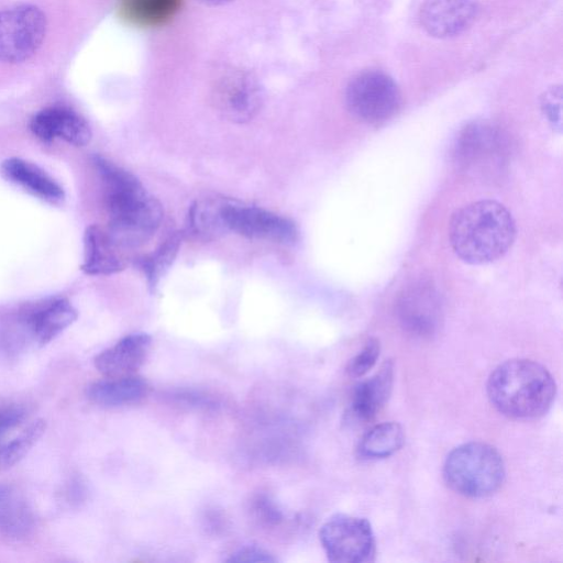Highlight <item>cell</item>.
<instances>
[{
  "label": "cell",
  "mask_w": 563,
  "mask_h": 563,
  "mask_svg": "<svg viewBox=\"0 0 563 563\" xmlns=\"http://www.w3.org/2000/svg\"><path fill=\"white\" fill-rule=\"evenodd\" d=\"M92 163L102 184L108 232L126 252L140 247L159 228L161 203L133 174L115 163L100 155H95Z\"/></svg>",
  "instance_id": "cell-1"
},
{
  "label": "cell",
  "mask_w": 563,
  "mask_h": 563,
  "mask_svg": "<svg viewBox=\"0 0 563 563\" xmlns=\"http://www.w3.org/2000/svg\"><path fill=\"white\" fill-rule=\"evenodd\" d=\"M454 253L465 263L483 265L503 257L516 238V223L509 210L486 199L456 210L449 227Z\"/></svg>",
  "instance_id": "cell-2"
},
{
  "label": "cell",
  "mask_w": 563,
  "mask_h": 563,
  "mask_svg": "<svg viewBox=\"0 0 563 563\" xmlns=\"http://www.w3.org/2000/svg\"><path fill=\"white\" fill-rule=\"evenodd\" d=\"M490 404L504 416L516 420H532L551 408L556 384L540 363L512 358L499 364L487 380Z\"/></svg>",
  "instance_id": "cell-3"
},
{
  "label": "cell",
  "mask_w": 563,
  "mask_h": 563,
  "mask_svg": "<svg viewBox=\"0 0 563 563\" xmlns=\"http://www.w3.org/2000/svg\"><path fill=\"white\" fill-rule=\"evenodd\" d=\"M67 325V311L55 297L0 308V357L43 347Z\"/></svg>",
  "instance_id": "cell-4"
},
{
  "label": "cell",
  "mask_w": 563,
  "mask_h": 563,
  "mask_svg": "<svg viewBox=\"0 0 563 563\" xmlns=\"http://www.w3.org/2000/svg\"><path fill=\"white\" fill-rule=\"evenodd\" d=\"M506 475L500 453L484 442L454 448L443 465V477L455 493L471 498L487 497L499 489Z\"/></svg>",
  "instance_id": "cell-5"
},
{
  "label": "cell",
  "mask_w": 563,
  "mask_h": 563,
  "mask_svg": "<svg viewBox=\"0 0 563 563\" xmlns=\"http://www.w3.org/2000/svg\"><path fill=\"white\" fill-rule=\"evenodd\" d=\"M510 154L506 132L489 121H474L457 134L453 146L454 164L465 174L489 178L506 166Z\"/></svg>",
  "instance_id": "cell-6"
},
{
  "label": "cell",
  "mask_w": 563,
  "mask_h": 563,
  "mask_svg": "<svg viewBox=\"0 0 563 563\" xmlns=\"http://www.w3.org/2000/svg\"><path fill=\"white\" fill-rule=\"evenodd\" d=\"M400 103L398 86L382 71L361 73L350 80L345 89L347 110L365 123L385 122L396 114Z\"/></svg>",
  "instance_id": "cell-7"
},
{
  "label": "cell",
  "mask_w": 563,
  "mask_h": 563,
  "mask_svg": "<svg viewBox=\"0 0 563 563\" xmlns=\"http://www.w3.org/2000/svg\"><path fill=\"white\" fill-rule=\"evenodd\" d=\"M319 539L330 562L369 563L375 561L376 542L369 521L339 514L320 528Z\"/></svg>",
  "instance_id": "cell-8"
},
{
  "label": "cell",
  "mask_w": 563,
  "mask_h": 563,
  "mask_svg": "<svg viewBox=\"0 0 563 563\" xmlns=\"http://www.w3.org/2000/svg\"><path fill=\"white\" fill-rule=\"evenodd\" d=\"M47 23L44 12L32 4L0 10V62L16 64L41 47Z\"/></svg>",
  "instance_id": "cell-9"
},
{
  "label": "cell",
  "mask_w": 563,
  "mask_h": 563,
  "mask_svg": "<svg viewBox=\"0 0 563 563\" xmlns=\"http://www.w3.org/2000/svg\"><path fill=\"white\" fill-rule=\"evenodd\" d=\"M212 99L216 108L225 119L244 123L258 113L263 92L252 73L241 68H228L216 79Z\"/></svg>",
  "instance_id": "cell-10"
},
{
  "label": "cell",
  "mask_w": 563,
  "mask_h": 563,
  "mask_svg": "<svg viewBox=\"0 0 563 563\" xmlns=\"http://www.w3.org/2000/svg\"><path fill=\"white\" fill-rule=\"evenodd\" d=\"M222 212L228 230L244 238L283 244L298 239L294 221L269 210L225 200Z\"/></svg>",
  "instance_id": "cell-11"
},
{
  "label": "cell",
  "mask_w": 563,
  "mask_h": 563,
  "mask_svg": "<svg viewBox=\"0 0 563 563\" xmlns=\"http://www.w3.org/2000/svg\"><path fill=\"white\" fill-rule=\"evenodd\" d=\"M396 313L402 329L417 338H431L442 322V302L431 282L418 280L399 295Z\"/></svg>",
  "instance_id": "cell-12"
},
{
  "label": "cell",
  "mask_w": 563,
  "mask_h": 563,
  "mask_svg": "<svg viewBox=\"0 0 563 563\" xmlns=\"http://www.w3.org/2000/svg\"><path fill=\"white\" fill-rule=\"evenodd\" d=\"M30 129L43 142L63 140L75 146H85L91 140V129L85 118L66 107L40 110L32 117Z\"/></svg>",
  "instance_id": "cell-13"
},
{
  "label": "cell",
  "mask_w": 563,
  "mask_h": 563,
  "mask_svg": "<svg viewBox=\"0 0 563 563\" xmlns=\"http://www.w3.org/2000/svg\"><path fill=\"white\" fill-rule=\"evenodd\" d=\"M476 13L475 0H426L420 10V22L430 35L451 37L465 31Z\"/></svg>",
  "instance_id": "cell-14"
},
{
  "label": "cell",
  "mask_w": 563,
  "mask_h": 563,
  "mask_svg": "<svg viewBox=\"0 0 563 563\" xmlns=\"http://www.w3.org/2000/svg\"><path fill=\"white\" fill-rule=\"evenodd\" d=\"M152 338L146 333H132L95 357V367L104 377L133 375L145 362Z\"/></svg>",
  "instance_id": "cell-15"
},
{
  "label": "cell",
  "mask_w": 563,
  "mask_h": 563,
  "mask_svg": "<svg viewBox=\"0 0 563 563\" xmlns=\"http://www.w3.org/2000/svg\"><path fill=\"white\" fill-rule=\"evenodd\" d=\"M125 253L107 229L91 224L84 233L81 271L92 276L119 273L128 264Z\"/></svg>",
  "instance_id": "cell-16"
},
{
  "label": "cell",
  "mask_w": 563,
  "mask_h": 563,
  "mask_svg": "<svg viewBox=\"0 0 563 563\" xmlns=\"http://www.w3.org/2000/svg\"><path fill=\"white\" fill-rule=\"evenodd\" d=\"M0 170L7 180L43 201L58 205L65 199L59 183L30 161L9 157L1 163Z\"/></svg>",
  "instance_id": "cell-17"
},
{
  "label": "cell",
  "mask_w": 563,
  "mask_h": 563,
  "mask_svg": "<svg viewBox=\"0 0 563 563\" xmlns=\"http://www.w3.org/2000/svg\"><path fill=\"white\" fill-rule=\"evenodd\" d=\"M393 384L394 363L388 360L371 378L355 386L347 417L357 422L373 419L389 398Z\"/></svg>",
  "instance_id": "cell-18"
},
{
  "label": "cell",
  "mask_w": 563,
  "mask_h": 563,
  "mask_svg": "<svg viewBox=\"0 0 563 563\" xmlns=\"http://www.w3.org/2000/svg\"><path fill=\"white\" fill-rule=\"evenodd\" d=\"M36 528V517L25 496L14 486L0 484V536L24 541Z\"/></svg>",
  "instance_id": "cell-19"
},
{
  "label": "cell",
  "mask_w": 563,
  "mask_h": 563,
  "mask_svg": "<svg viewBox=\"0 0 563 563\" xmlns=\"http://www.w3.org/2000/svg\"><path fill=\"white\" fill-rule=\"evenodd\" d=\"M147 391L146 380L133 374L95 382L88 386L87 397L98 406L114 408L136 404Z\"/></svg>",
  "instance_id": "cell-20"
},
{
  "label": "cell",
  "mask_w": 563,
  "mask_h": 563,
  "mask_svg": "<svg viewBox=\"0 0 563 563\" xmlns=\"http://www.w3.org/2000/svg\"><path fill=\"white\" fill-rule=\"evenodd\" d=\"M181 4L183 0H120V12L133 25L157 27L170 22Z\"/></svg>",
  "instance_id": "cell-21"
},
{
  "label": "cell",
  "mask_w": 563,
  "mask_h": 563,
  "mask_svg": "<svg viewBox=\"0 0 563 563\" xmlns=\"http://www.w3.org/2000/svg\"><path fill=\"white\" fill-rule=\"evenodd\" d=\"M222 199H202L194 202L187 216V233L201 241L216 240L229 232L223 219Z\"/></svg>",
  "instance_id": "cell-22"
},
{
  "label": "cell",
  "mask_w": 563,
  "mask_h": 563,
  "mask_svg": "<svg viewBox=\"0 0 563 563\" xmlns=\"http://www.w3.org/2000/svg\"><path fill=\"white\" fill-rule=\"evenodd\" d=\"M404 442L405 432L398 422H383L363 434L356 452L358 457L363 460L384 459L397 452Z\"/></svg>",
  "instance_id": "cell-23"
},
{
  "label": "cell",
  "mask_w": 563,
  "mask_h": 563,
  "mask_svg": "<svg viewBox=\"0 0 563 563\" xmlns=\"http://www.w3.org/2000/svg\"><path fill=\"white\" fill-rule=\"evenodd\" d=\"M184 234L175 232L170 234L154 252L143 256L137 261L140 269L143 272L147 286L155 290L157 284L174 263Z\"/></svg>",
  "instance_id": "cell-24"
},
{
  "label": "cell",
  "mask_w": 563,
  "mask_h": 563,
  "mask_svg": "<svg viewBox=\"0 0 563 563\" xmlns=\"http://www.w3.org/2000/svg\"><path fill=\"white\" fill-rule=\"evenodd\" d=\"M379 352V341L375 338L368 339L363 349L347 363V374L354 378L364 376L376 364Z\"/></svg>",
  "instance_id": "cell-25"
},
{
  "label": "cell",
  "mask_w": 563,
  "mask_h": 563,
  "mask_svg": "<svg viewBox=\"0 0 563 563\" xmlns=\"http://www.w3.org/2000/svg\"><path fill=\"white\" fill-rule=\"evenodd\" d=\"M27 418V408L23 404L10 401L0 404V441L19 428Z\"/></svg>",
  "instance_id": "cell-26"
},
{
  "label": "cell",
  "mask_w": 563,
  "mask_h": 563,
  "mask_svg": "<svg viewBox=\"0 0 563 563\" xmlns=\"http://www.w3.org/2000/svg\"><path fill=\"white\" fill-rule=\"evenodd\" d=\"M541 109L549 123L561 131L562 126V88L553 86L541 98Z\"/></svg>",
  "instance_id": "cell-27"
},
{
  "label": "cell",
  "mask_w": 563,
  "mask_h": 563,
  "mask_svg": "<svg viewBox=\"0 0 563 563\" xmlns=\"http://www.w3.org/2000/svg\"><path fill=\"white\" fill-rule=\"evenodd\" d=\"M228 562H253V563H272L277 559L268 551L258 547H244L231 554Z\"/></svg>",
  "instance_id": "cell-28"
},
{
  "label": "cell",
  "mask_w": 563,
  "mask_h": 563,
  "mask_svg": "<svg viewBox=\"0 0 563 563\" xmlns=\"http://www.w3.org/2000/svg\"><path fill=\"white\" fill-rule=\"evenodd\" d=\"M253 509L257 519L266 525H277L282 521L280 510L266 497H257L254 500Z\"/></svg>",
  "instance_id": "cell-29"
},
{
  "label": "cell",
  "mask_w": 563,
  "mask_h": 563,
  "mask_svg": "<svg viewBox=\"0 0 563 563\" xmlns=\"http://www.w3.org/2000/svg\"><path fill=\"white\" fill-rule=\"evenodd\" d=\"M199 1L205 2L207 4L218 5V4H223V3L230 2L232 0H199Z\"/></svg>",
  "instance_id": "cell-30"
},
{
  "label": "cell",
  "mask_w": 563,
  "mask_h": 563,
  "mask_svg": "<svg viewBox=\"0 0 563 563\" xmlns=\"http://www.w3.org/2000/svg\"><path fill=\"white\" fill-rule=\"evenodd\" d=\"M4 441H0V470H1V454Z\"/></svg>",
  "instance_id": "cell-31"
}]
</instances>
